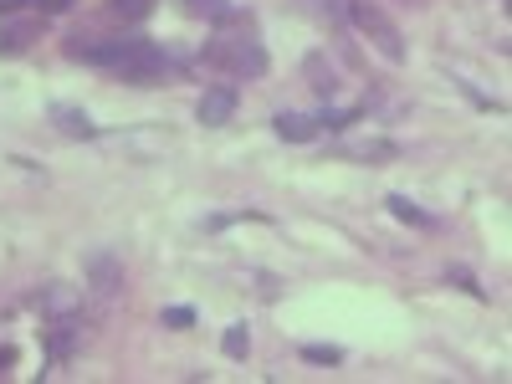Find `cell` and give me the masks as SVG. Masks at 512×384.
Masks as SVG:
<instances>
[{
    "label": "cell",
    "instance_id": "obj_1",
    "mask_svg": "<svg viewBox=\"0 0 512 384\" xmlns=\"http://www.w3.org/2000/svg\"><path fill=\"white\" fill-rule=\"evenodd\" d=\"M200 62L216 67V72H226V77H236V82L267 77V72H272L267 47L256 41V21H251V11H241V6H236V16L200 47Z\"/></svg>",
    "mask_w": 512,
    "mask_h": 384
},
{
    "label": "cell",
    "instance_id": "obj_2",
    "mask_svg": "<svg viewBox=\"0 0 512 384\" xmlns=\"http://www.w3.org/2000/svg\"><path fill=\"white\" fill-rule=\"evenodd\" d=\"M349 21L369 36V47L390 62V67H405L410 47H405V31L395 26V16L379 6V0H349Z\"/></svg>",
    "mask_w": 512,
    "mask_h": 384
},
{
    "label": "cell",
    "instance_id": "obj_3",
    "mask_svg": "<svg viewBox=\"0 0 512 384\" xmlns=\"http://www.w3.org/2000/svg\"><path fill=\"white\" fill-rule=\"evenodd\" d=\"M169 67H175V57H169V52L159 47V41L134 36V47H128V57L113 67V77L134 82V88H159V82L169 77Z\"/></svg>",
    "mask_w": 512,
    "mask_h": 384
},
{
    "label": "cell",
    "instance_id": "obj_4",
    "mask_svg": "<svg viewBox=\"0 0 512 384\" xmlns=\"http://www.w3.org/2000/svg\"><path fill=\"white\" fill-rule=\"evenodd\" d=\"M41 338H47V359L52 364H67L82 349V338H88V318H82V308L77 313H62V318H52L47 328H41Z\"/></svg>",
    "mask_w": 512,
    "mask_h": 384
},
{
    "label": "cell",
    "instance_id": "obj_5",
    "mask_svg": "<svg viewBox=\"0 0 512 384\" xmlns=\"http://www.w3.org/2000/svg\"><path fill=\"white\" fill-rule=\"evenodd\" d=\"M241 108V93H236V82H210V88L195 98V118L205 128H226Z\"/></svg>",
    "mask_w": 512,
    "mask_h": 384
},
{
    "label": "cell",
    "instance_id": "obj_6",
    "mask_svg": "<svg viewBox=\"0 0 512 384\" xmlns=\"http://www.w3.org/2000/svg\"><path fill=\"white\" fill-rule=\"evenodd\" d=\"M82 277H88V287L98 297H118L123 292V262H118L113 251H103V246L82 256Z\"/></svg>",
    "mask_w": 512,
    "mask_h": 384
},
{
    "label": "cell",
    "instance_id": "obj_7",
    "mask_svg": "<svg viewBox=\"0 0 512 384\" xmlns=\"http://www.w3.org/2000/svg\"><path fill=\"white\" fill-rule=\"evenodd\" d=\"M31 308L47 313V318H62V313H77V308H82V297H77V287H67V282H47L41 292H31Z\"/></svg>",
    "mask_w": 512,
    "mask_h": 384
},
{
    "label": "cell",
    "instance_id": "obj_8",
    "mask_svg": "<svg viewBox=\"0 0 512 384\" xmlns=\"http://www.w3.org/2000/svg\"><path fill=\"white\" fill-rule=\"evenodd\" d=\"M52 123L62 128L67 139H98V134H103V128L82 113V108H72V103H52Z\"/></svg>",
    "mask_w": 512,
    "mask_h": 384
},
{
    "label": "cell",
    "instance_id": "obj_9",
    "mask_svg": "<svg viewBox=\"0 0 512 384\" xmlns=\"http://www.w3.org/2000/svg\"><path fill=\"white\" fill-rule=\"evenodd\" d=\"M31 41H41V21H0V57H21Z\"/></svg>",
    "mask_w": 512,
    "mask_h": 384
},
{
    "label": "cell",
    "instance_id": "obj_10",
    "mask_svg": "<svg viewBox=\"0 0 512 384\" xmlns=\"http://www.w3.org/2000/svg\"><path fill=\"white\" fill-rule=\"evenodd\" d=\"M272 134L287 139V144H313L318 139V118H308V113H277L272 118Z\"/></svg>",
    "mask_w": 512,
    "mask_h": 384
},
{
    "label": "cell",
    "instance_id": "obj_11",
    "mask_svg": "<svg viewBox=\"0 0 512 384\" xmlns=\"http://www.w3.org/2000/svg\"><path fill=\"white\" fill-rule=\"evenodd\" d=\"M303 72H308V88H313L323 103H328V98H338V72H333V62H328L323 52H308Z\"/></svg>",
    "mask_w": 512,
    "mask_h": 384
},
{
    "label": "cell",
    "instance_id": "obj_12",
    "mask_svg": "<svg viewBox=\"0 0 512 384\" xmlns=\"http://www.w3.org/2000/svg\"><path fill=\"white\" fill-rule=\"evenodd\" d=\"M180 11L205 21V26H226L236 16V0H180Z\"/></svg>",
    "mask_w": 512,
    "mask_h": 384
},
{
    "label": "cell",
    "instance_id": "obj_13",
    "mask_svg": "<svg viewBox=\"0 0 512 384\" xmlns=\"http://www.w3.org/2000/svg\"><path fill=\"white\" fill-rule=\"evenodd\" d=\"M384 205H390V216H395V221H405V226H415V231H436V226H441L431 210H420L410 195H390Z\"/></svg>",
    "mask_w": 512,
    "mask_h": 384
},
{
    "label": "cell",
    "instance_id": "obj_14",
    "mask_svg": "<svg viewBox=\"0 0 512 384\" xmlns=\"http://www.w3.org/2000/svg\"><path fill=\"white\" fill-rule=\"evenodd\" d=\"M338 159H369V164H390V159H400V144H390V139H369V144H338L333 149Z\"/></svg>",
    "mask_w": 512,
    "mask_h": 384
},
{
    "label": "cell",
    "instance_id": "obj_15",
    "mask_svg": "<svg viewBox=\"0 0 512 384\" xmlns=\"http://www.w3.org/2000/svg\"><path fill=\"white\" fill-rule=\"evenodd\" d=\"M359 118H364V108H323L318 113V134H338V128H349Z\"/></svg>",
    "mask_w": 512,
    "mask_h": 384
},
{
    "label": "cell",
    "instance_id": "obj_16",
    "mask_svg": "<svg viewBox=\"0 0 512 384\" xmlns=\"http://www.w3.org/2000/svg\"><path fill=\"white\" fill-rule=\"evenodd\" d=\"M221 354H226V359H246V354H251V328H246V323H231V328H226Z\"/></svg>",
    "mask_w": 512,
    "mask_h": 384
},
{
    "label": "cell",
    "instance_id": "obj_17",
    "mask_svg": "<svg viewBox=\"0 0 512 384\" xmlns=\"http://www.w3.org/2000/svg\"><path fill=\"white\" fill-rule=\"evenodd\" d=\"M308 11L318 21H333V26H344L349 21V0H308Z\"/></svg>",
    "mask_w": 512,
    "mask_h": 384
},
{
    "label": "cell",
    "instance_id": "obj_18",
    "mask_svg": "<svg viewBox=\"0 0 512 384\" xmlns=\"http://www.w3.org/2000/svg\"><path fill=\"white\" fill-rule=\"evenodd\" d=\"M446 282H456L461 292H472L477 303H492V292H487V287H482V282H477L472 272H466V267H446Z\"/></svg>",
    "mask_w": 512,
    "mask_h": 384
},
{
    "label": "cell",
    "instance_id": "obj_19",
    "mask_svg": "<svg viewBox=\"0 0 512 384\" xmlns=\"http://www.w3.org/2000/svg\"><path fill=\"white\" fill-rule=\"evenodd\" d=\"M118 21H144L149 11H154V0H113V6H108Z\"/></svg>",
    "mask_w": 512,
    "mask_h": 384
},
{
    "label": "cell",
    "instance_id": "obj_20",
    "mask_svg": "<svg viewBox=\"0 0 512 384\" xmlns=\"http://www.w3.org/2000/svg\"><path fill=\"white\" fill-rule=\"evenodd\" d=\"M303 359L308 364H344V349H338V344H308Z\"/></svg>",
    "mask_w": 512,
    "mask_h": 384
},
{
    "label": "cell",
    "instance_id": "obj_21",
    "mask_svg": "<svg viewBox=\"0 0 512 384\" xmlns=\"http://www.w3.org/2000/svg\"><path fill=\"white\" fill-rule=\"evenodd\" d=\"M164 328H195V308H164Z\"/></svg>",
    "mask_w": 512,
    "mask_h": 384
},
{
    "label": "cell",
    "instance_id": "obj_22",
    "mask_svg": "<svg viewBox=\"0 0 512 384\" xmlns=\"http://www.w3.org/2000/svg\"><path fill=\"white\" fill-rule=\"evenodd\" d=\"M31 6H36L41 16H62V11H72V0H31Z\"/></svg>",
    "mask_w": 512,
    "mask_h": 384
},
{
    "label": "cell",
    "instance_id": "obj_23",
    "mask_svg": "<svg viewBox=\"0 0 512 384\" xmlns=\"http://www.w3.org/2000/svg\"><path fill=\"white\" fill-rule=\"evenodd\" d=\"M11 364H16V349H11V344H0V374H6Z\"/></svg>",
    "mask_w": 512,
    "mask_h": 384
},
{
    "label": "cell",
    "instance_id": "obj_24",
    "mask_svg": "<svg viewBox=\"0 0 512 384\" xmlns=\"http://www.w3.org/2000/svg\"><path fill=\"white\" fill-rule=\"evenodd\" d=\"M16 6H31V0H0V16H11Z\"/></svg>",
    "mask_w": 512,
    "mask_h": 384
}]
</instances>
